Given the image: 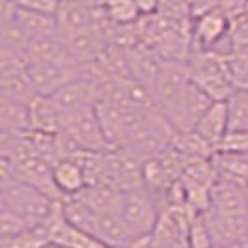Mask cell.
I'll list each match as a JSON object with an SVG mask.
<instances>
[{
	"instance_id": "6da1fadb",
	"label": "cell",
	"mask_w": 248,
	"mask_h": 248,
	"mask_svg": "<svg viewBox=\"0 0 248 248\" xmlns=\"http://www.w3.org/2000/svg\"><path fill=\"white\" fill-rule=\"evenodd\" d=\"M202 215L215 247L239 245L248 235V186L217 179L209 207Z\"/></svg>"
},
{
	"instance_id": "7a4b0ae2",
	"label": "cell",
	"mask_w": 248,
	"mask_h": 248,
	"mask_svg": "<svg viewBox=\"0 0 248 248\" xmlns=\"http://www.w3.org/2000/svg\"><path fill=\"white\" fill-rule=\"evenodd\" d=\"M186 65L190 80L215 101H228L235 93L226 56L215 50L192 49Z\"/></svg>"
},
{
	"instance_id": "3957f363",
	"label": "cell",
	"mask_w": 248,
	"mask_h": 248,
	"mask_svg": "<svg viewBox=\"0 0 248 248\" xmlns=\"http://www.w3.org/2000/svg\"><path fill=\"white\" fill-rule=\"evenodd\" d=\"M58 202L60 200L49 196L41 188L19 179L0 185V209L19 215L32 226L45 222Z\"/></svg>"
},
{
	"instance_id": "277c9868",
	"label": "cell",
	"mask_w": 248,
	"mask_h": 248,
	"mask_svg": "<svg viewBox=\"0 0 248 248\" xmlns=\"http://www.w3.org/2000/svg\"><path fill=\"white\" fill-rule=\"evenodd\" d=\"M60 135L65 138V142L73 148L75 153L80 151H110L114 149L112 142L108 140L101 120L97 116L95 107L82 108L73 114H67L63 118Z\"/></svg>"
},
{
	"instance_id": "5b68a950",
	"label": "cell",
	"mask_w": 248,
	"mask_h": 248,
	"mask_svg": "<svg viewBox=\"0 0 248 248\" xmlns=\"http://www.w3.org/2000/svg\"><path fill=\"white\" fill-rule=\"evenodd\" d=\"M198 215L190 205L164 207L159 222L148 235L151 248H192L190 247V222Z\"/></svg>"
},
{
	"instance_id": "8992f818",
	"label": "cell",
	"mask_w": 248,
	"mask_h": 248,
	"mask_svg": "<svg viewBox=\"0 0 248 248\" xmlns=\"http://www.w3.org/2000/svg\"><path fill=\"white\" fill-rule=\"evenodd\" d=\"M161 213V202L155 198L146 186L125 192L122 217L138 239L148 237L153 232V228L159 222Z\"/></svg>"
},
{
	"instance_id": "52a82bcc",
	"label": "cell",
	"mask_w": 248,
	"mask_h": 248,
	"mask_svg": "<svg viewBox=\"0 0 248 248\" xmlns=\"http://www.w3.org/2000/svg\"><path fill=\"white\" fill-rule=\"evenodd\" d=\"M108 183L124 192H131L144 186V157L133 149L114 148L107 151Z\"/></svg>"
},
{
	"instance_id": "ba28073f",
	"label": "cell",
	"mask_w": 248,
	"mask_h": 248,
	"mask_svg": "<svg viewBox=\"0 0 248 248\" xmlns=\"http://www.w3.org/2000/svg\"><path fill=\"white\" fill-rule=\"evenodd\" d=\"M49 97L65 118L67 114L95 107L101 97H103V86L97 80L82 75V77L75 78L71 82H67L65 86H62L58 92H54Z\"/></svg>"
},
{
	"instance_id": "9c48e42d",
	"label": "cell",
	"mask_w": 248,
	"mask_h": 248,
	"mask_svg": "<svg viewBox=\"0 0 248 248\" xmlns=\"http://www.w3.org/2000/svg\"><path fill=\"white\" fill-rule=\"evenodd\" d=\"M232 21L220 6L192 19V49L215 50L228 39Z\"/></svg>"
},
{
	"instance_id": "30bf717a",
	"label": "cell",
	"mask_w": 248,
	"mask_h": 248,
	"mask_svg": "<svg viewBox=\"0 0 248 248\" xmlns=\"http://www.w3.org/2000/svg\"><path fill=\"white\" fill-rule=\"evenodd\" d=\"M86 233L99 239L103 245L110 248H127L135 241H138V237L127 226L122 215H97V213H93V218L88 226Z\"/></svg>"
},
{
	"instance_id": "8fae6325",
	"label": "cell",
	"mask_w": 248,
	"mask_h": 248,
	"mask_svg": "<svg viewBox=\"0 0 248 248\" xmlns=\"http://www.w3.org/2000/svg\"><path fill=\"white\" fill-rule=\"evenodd\" d=\"M75 196L97 215H122L124 209L125 192L110 183L86 186Z\"/></svg>"
},
{
	"instance_id": "7c38bea8",
	"label": "cell",
	"mask_w": 248,
	"mask_h": 248,
	"mask_svg": "<svg viewBox=\"0 0 248 248\" xmlns=\"http://www.w3.org/2000/svg\"><path fill=\"white\" fill-rule=\"evenodd\" d=\"M32 131L30 105L0 95V137H19Z\"/></svg>"
},
{
	"instance_id": "4fadbf2b",
	"label": "cell",
	"mask_w": 248,
	"mask_h": 248,
	"mask_svg": "<svg viewBox=\"0 0 248 248\" xmlns=\"http://www.w3.org/2000/svg\"><path fill=\"white\" fill-rule=\"evenodd\" d=\"M194 131L202 138H205L215 149L224 142L230 133V110L228 101H215L211 108L203 114V118L194 127Z\"/></svg>"
},
{
	"instance_id": "5bb4252c",
	"label": "cell",
	"mask_w": 248,
	"mask_h": 248,
	"mask_svg": "<svg viewBox=\"0 0 248 248\" xmlns=\"http://www.w3.org/2000/svg\"><path fill=\"white\" fill-rule=\"evenodd\" d=\"M52 181H54V186L58 188L62 200L75 196L86 188V177L82 172V166L75 157H65L54 164Z\"/></svg>"
},
{
	"instance_id": "9a60e30c",
	"label": "cell",
	"mask_w": 248,
	"mask_h": 248,
	"mask_svg": "<svg viewBox=\"0 0 248 248\" xmlns=\"http://www.w3.org/2000/svg\"><path fill=\"white\" fill-rule=\"evenodd\" d=\"M13 17H15V23L19 25V28L28 37V41H34V39L47 36H58V19H56V15L21 10V8L15 6L13 8Z\"/></svg>"
},
{
	"instance_id": "2e32d148",
	"label": "cell",
	"mask_w": 248,
	"mask_h": 248,
	"mask_svg": "<svg viewBox=\"0 0 248 248\" xmlns=\"http://www.w3.org/2000/svg\"><path fill=\"white\" fill-rule=\"evenodd\" d=\"M32 110V131L43 133H60L63 124V114L52 103L49 95H37L30 105Z\"/></svg>"
},
{
	"instance_id": "e0dca14e",
	"label": "cell",
	"mask_w": 248,
	"mask_h": 248,
	"mask_svg": "<svg viewBox=\"0 0 248 248\" xmlns=\"http://www.w3.org/2000/svg\"><path fill=\"white\" fill-rule=\"evenodd\" d=\"M170 148L175 149L177 153H181L183 157H198V159H213V155L217 153V149L211 144L202 138L192 129V131H175Z\"/></svg>"
},
{
	"instance_id": "ac0fdd59",
	"label": "cell",
	"mask_w": 248,
	"mask_h": 248,
	"mask_svg": "<svg viewBox=\"0 0 248 248\" xmlns=\"http://www.w3.org/2000/svg\"><path fill=\"white\" fill-rule=\"evenodd\" d=\"M101 10L108 23L120 26L137 25L144 17L137 0H105Z\"/></svg>"
},
{
	"instance_id": "d6986e66",
	"label": "cell",
	"mask_w": 248,
	"mask_h": 248,
	"mask_svg": "<svg viewBox=\"0 0 248 248\" xmlns=\"http://www.w3.org/2000/svg\"><path fill=\"white\" fill-rule=\"evenodd\" d=\"M230 110V133L248 131V90H237L228 99Z\"/></svg>"
},
{
	"instance_id": "ffe728a7",
	"label": "cell",
	"mask_w": 248,
	"mask_h": 248,
	"mask_svg": "<svg viewBox=\"0 0 248 248\" xmlns=\"http://www.w3.org/2000/svg\"><path fill=\"white\" fill-rule=\"evenodd\" d=\"M232 82L237 90H248V49H235L226 56Z\"/></svg>"
},
{
	"instance_id": "44dd1931",
	"label": "cell",
	"mask_w": 248,
	"mask_h": 248,
	"mask_svg": "<svg viewBox=\"0 0 248 248\" xmlns=\"http://www.w3.org/2000/svg\"><path fill=\"white\" fill-rule=\"evenodd\" d=\"M30 226L32 224H28L19 215H15L12 211H6V209H0V241L19 235V233H23L26 228H30Z\"/></svg>"
},
{
	"instance_id": "7402d4cb",
	"label": "cell",
	"mask_w": 248,
	"mask_h": 248,
	"mask_svg": "<svg viewBox=\"0 0 248 248\" xmlns=\"http://www.w3.org/2000/svg\"><path fill=\"white\" fill-rule=\"evenodd\" d=\"M190 247L192 248H215L211 233L207 230V224L203 220V215L198 213L190 222Z\"/></svg>"
},
{
	"instance_id": "603a6c76",
	"label": "cell",
	"mask_w": 248,
	"mask_h": 248,
	"mask_svg": "<svg viewBox=\"0 0 248 248\" xmlns=\"http://www.w3.org/2000/svg\"><path fill=\"white\" fill-rule=\"evenodd\" d=\"M217 151L248 157V131H245V133H228V137L224 138V142L218 146Z\"/></svg>"
},
{
	"instance_id": "cb8c5ba5",
	"label": "cell",
	"mask_w": 248,
	"mask_h": 248,
	"mask_svg": "<svg viewBox=\"0 0 248 248\" xmlns=\"http://www.w3.org/2000/svg\"><path fill=\"white\" fill-rule=\"evenodd\" d=\"M10 2L21 10L49 13V15H56L62 6V0H10Z\"/></svg>"
},
{
	"instance_id": "d4e9b609",
	"label": "cell",
	"mask_w": 248,
	"mask_h": 248,
	"mask_svg": "<svg viewBox=\"0 0 248 248\" xmlns=\"http://www.w3.org/2000/svg\"><path fill=\"white\" fill-rule=\"evenodd\" d=\"M138 6H140V12L142 15H155L159 13V8H161V0H137Z\"/></svg>"
},
{
	"instance_id": "484cf974",
	"label": "cell",
	"mask_w": 248,
	"mask_h": 248,
	"mask_svg": "<svg viewBox=\"0 0 248 248\" xmlns=\"http://www.w3.org/2000/svg\"><path fill=\"white\" fill-rule=\"evenodd\" d=\"M105 0H62V4H78V6H88V8H101Z\"/></svg>"
},
{
	"instance_id": "4316f807",
	"label": "cell",
	"mask_w": 248,
	"mask_h": 248,
	"mask_svg": "<svg viewBox=\"0 0 248 248\" xmlns=\"http://www.w3.org/2000/svg\"><path fill=\"white\" fill-rule=\"evenodd\" d=\"M239 247H241V248H248V235L245 237V239H243L241 243H239Z\"/></svg>"
},
{
	"instance_id": "83f0119b",
	"label": "cell",
	"mask_w": 248,
	"mask_h": 248,
	"mask_svg": "<svg viewBox=\"0 0 248 248\" xmlns=\"http://www.w3.org/2000/svg\"><path fill=\"white\" fill-rule=\"evenodd\" d=\"M215 248H241L239 245H218V247H215Z\"/></svg>"
},
{
	"instance_id": "f1b7e54d",
	"label": "cell",
	"mask_w": 248,
	"mask_h": 248,
	"mask_svg": "<svg viewBox=\"0 0 248 248\" xmlns=\"http://www.w3.org/2000/svg\"><path fill=\"white\" fill-rule=\"evenodd\" d=\"M50 248H60V247H56V245H52V247H50Z\"/></svg>"
},
{
	"instance_id": "f546056e",
	"label": "cell",
	"mask_w": 248,
	"mask_h": 248,
	"mask_svg": "<svg viewBox=\"0 0 248 248\" xmlns=\"http://www.w3.org/2000/svg\"><path fill=\"white\" fill-rule=\"evenodd\" d=\"M49 248H50V247H49Z\"/></svg>"
}]
</instances>
